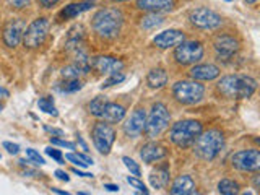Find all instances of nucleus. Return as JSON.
<instances>
[{
    "mask_svg": "<svg viewBox=\"0 0 260 195\" xmlns=\"http://www.w3.org/2000/svg\"><path fill=\"white\" fill-rule=\"evenodd\" d=\"M215 51L218 54V57L221 60H228V59H231V57L238 52V49H239V44H238V41H236L234 38L231 36H218L215 39Z\"/></svg>",
    "mask_w": 260,
    "mask_h": 195,
    "instance_id": "12",
    "label": "nucleus"
},
{
    "mask_svg": "<svg viewBox=\"0 0 260 195\" xmlns=\"http://www.w3.org/2000/svg\"><path fill=\"white\" fill-rule=\"evenodd\" d=\"M231 165L246 173H255L260 169V153L258 150H242L231 156Z\"/></svg>",
    "mask_w": 260,
    "mask_h": 195,
    "instance_id": "9",
    "label": "nucleus"
},
{
    "mask_svg": "<svg viewBox=\"0 0 260 195\" xmlns=\"http://www.w3.org/2000/svg\"><path fill=\"white\" fill-rule=\"evenodd\" d=\"M173 93L179 103L195 104L203 98L205 88H203V85L197 83V81H177L173 88Z\"/></svg>",
    "mask_w": 260,
    "mask_h": 195,
    "instance_id": "5",
    "label": "nucleus"
},
{
    "mask_svg": "<svg viewBox=\"0 0 260 195\" xmlns=\"http://www.w3.org/2000/svg\"><path fill=\"white\" fill-rule=\"evenodd\" d=\"M104 189H108L109 192H119V185H114V184H104Z\"/></svg>",
    "mask_w": 260,
    "mask_h": 195,
    "instance_id": "45",
    "label": "nucleus"
},
{
    "mask_svg": "<svg viewBox=\"0 0 260 195\" xmlns=\"http://www.w3.org/2000/svg\"><path fill=\"white\" fill-rule=\"evenodd\" d=\"M169 111L162 103H156L153 106V109L150 112L148 119L145 120V134L150 138H156L159 137L169 125Z\"/></svg>",
    "mask_w": 260,
    "mask_h": 195,
    "instance_id": "4",
    "label": "nucleus"
},
{
    "mask_svg": "<svg viewBox=\"0 0 260 195\" xmlns=\"http://www.w3.org/2000/svg\"><path fill=\"white\" fill-rule=\"evenodd\" d=\"M49 31V20L47 18H38L32 21L29 26L23 32V44L29 49H36L44 43Z\"/></svg>",
    "mask_w": 260,
    "mask_h": 195,
    "instance_id": "6",
    "label": "nucleus"
},
{
    "mask_svg": "<svg viewBox=\"0 0 260 195\" xmlns=\"http://www.w3.org/2000/svg\"><path fill=\"white\" fill-rule=\"evenodd\" d=\"M185 39L184 32L179 29H168L162 31L159 35L153 39L154 46H158L159 49H168V47H174L177 44H181L182 41Z\"/></svg>",
    "mask_w": 260,
    "mask_h": 195,
    "instance_id": "15",
    "label": "nucleus"
},
{
    "mask_svg": "<svg viewBox=\"0 0 260 195\" xmlns=\"http://www.w3.org/2000/svg\"><path fill=\"white\" fill-rule=\"evenodd\" d=\"M10 4L15 7V8H24L28 4H29V0H10Z\"/></svg>",
    "mask_w": 260,
    "mask_h": 195,
    "instance_id": "40",
    "label": "nucleus"
},
{
    "mask_svg": "<svg viewBox=\"0 0 260 195\" xmlns=\"http://www.w3.org/2000/svg\"><path fill=\"white\" fill-rule=\"evenodd\" d=\"M38 106L41 111H44L47 114H52V116H57V109L55 106L52 104V100H49V98H43V100L38 101Z\"/></svg>",
    "mask_w": 260,
    "mask_h": 195,
    "instance_id": "31",
    "label": "nucleus"
},
{
    "mask_svg": "<svg viewBox=\"0 0 260 195\" xmlns=\"http://www.w3.org/2000/svg\"><path fill=\"white\" fill-rule=\"evenodd\" d=\"M80 88H81V83L78 81V78H67V80H65L63 83H60V86H59L60 91H65V93L78 91Z\"/></svg>",
    "mask_w": 260,
    "mask_h": 195,
    "instance_id": "30",
    "label": "nucleus"
},
{
    "mask_svg": "<svg viewBox=\"0 0 260 195\" xmlns=\"http://www.w3.org/2000/svg\"><path fill=\"white\" fill-rule=\"evenodd\" d=\"M226 2H233V0H226Z\"/></svg>",
    "mask_w": 260,
    "mask_h": 195,
    "instance_id": "50",
    "label": "nucleus"
},
{
    "mask_svg": "<svg viewBox=\"0 0 260 195\" xmlns=\"http://www.w3.org/2000/svg\"><path fill=\"white\" fill-rule=\"evenodd\" d=\"M246 2H247V4H255L257 0H246Z\"/></svg>",
    "mask_w": 260,
    "mask_h": 195,
    "instance_id": "48",
    "label": "nucleus"
},
{
    "mask_svg": "<svg viewBox=\"0 0 260 195\" xmlns=\"http://www.w3.org/2000/svg\"><path fill=\"white\" fill-rule=\"evenodd\" d=\"M203 132V127L197 120H181L171 127V142L177 146H190L197 140V137Z\"/></svg>",
    "mask_w": 260,
    "mask_h": 195,
    "instance_id": "3",
    "label": "nucleus"
},
{
    "mask_svg": "<svg viewBox=\"0 0 260 195\" xmlns=\"http://www.w3.org/2000/svg\"><path fill=\"white\" fill-rule=\"evenodd\" d=\"M257 88V81L250 77H239L238 85V98H249L254 94Z\"/></svg>",
    "mask_w": 260,
    "mask_h": 195,
    "instance_id": "24",
    "label": "nucleus"
},
{
    "mask_svg": "<svg viewBox=\"0 0 260 195\" xmlns=\"http://www.w3.org/2000/svg\"><path fill=\"white\" fill-rule=\"evenodd\" d=\"M125 116V109L124 106L120 104H116V103H106L104 109L101 112V119L104 122H108V124H117Z\"/></svg>",
    "mask_w": 260,
    "mask_h": 195,
    "instance_id": "17",
    "label": "nucleus"
},
{
    "mask_svg": "<svg viewBox=\"0 0 260 195\" xmlns=\"http://www.w3.org/2000/svg\"><path fill=\"white\" fill-rule=\"evenodd\" d=\"M169 182V169L166 166L156 168V171H153L150 176V184L154 189H165Z\"/></svg>",
    "mask_w": 260,
    "mask_h": 195,
    "instance_id": "22",
    "label": "nucleus"
},
{
    "mask_svg": "<svg viewBox=\"0 0 260 195\" xmlns=\"http://www.w3.org/2000/svg\"><path fill=\"white\" fill-rule=\"evenodd\" d=\"M81 73H83V72H81L75 63H72V65H69V67L62 69V77L63 78H78Z\"/></svg>",
    "mask_w": 260,
    "mask_h": 195,
    "instance_id": "32",
    "label": "nucleus"
},
{
    "mask_svg": "<svg viewBox=\"0 0 260 195\" xmlns=\"http://www.w3.org/2000/svg\"><path fill=\"white\" fill-rule=\"evenodd\" d=\"M202 57L203 46L197 41H182L181 44H177L174 51V59L182 65L197 63L199 60H202Z\"/></svg>",
    "mask_w": 260,
    "mask_h": 195,
    "instance_id": "7",
    "label": "nucleus"
},
{
    "mask_svg": "<svg viewBox=\"0 0 260 195\" xmlns=\"http://www.w3.org/2000/svg\"><path fill=\"white\" fill-rule=\"evenodd\" d=\"M166 148L162 145L156 143V142H150L142 146V151H140V156L145 162H153V161H158L161 158L166 156Z\"/></svg>",
    "mask_w": 260,
    "mask_h": 195,
    "instance_id": "16",
    "label": "nucleus"
},
{
    "mask_svg": "<svg viewBox=\"0 0 260 195\" xmlns=\"http://www.w3.org/2000/svg\"><path fill=\"white\" fill-rule=\"evenodd\" d=\"M24 23L21 20H10L4 28V43L8 47H16L23 39Z\"/></svg>",
    "mask_w": 260,
    "mask_h": 195,
    "instance_id": "11",
    "label": "nucleus"
},
{
    "mask_svg": "<svg viewBox=\"0 0 260 195\" xmlns=\"http://www.w3.org/2000/svg\"><path fill=\"white\" fill-rule=\"evenodd\" d=\"M190 23L200 29H216L221 26V16L216 12L208 10V8H197L190 13Z\"/></svg>",
    "mask_w": 260,
    "mask_h": 195,
    "instance_id": "10",
    "label": "nucleus"
},
{
    "mask_svg": "<svg viewBox=\"0 0 260 195\" xmlns=\"http://www.w3.org/2000/svg\"><path fill=\"white\" fill-rule=\"evenodd\" d=\"M114 140H116V132L114 128L108 124V122H100L93 127V143L96 146V150L103 153V154H108L114 145Z\"/></svg>",
    "mask_w": 260,
    "mask_h": 195,
    "instance_id": "8",
    "label": "nucleus"
},
{
    "mask_svg": "<svg viewBox=\"0 0 260 195\" xmlns=\"http://www.w3.org/2000/svg\"><path fill=\"white\" fill-rule=\"evenodd\" d=\"M146 83H148V86L153 89L162 88L168 83V73L162 69H153L148 73V77H146Z\"/></svg>",
    "mask_w": 260,
    "mask_h": 195,
    "instance_id": "23",
    "label": "nucleus"
},
{
    "mask_svg": "<svg viewBox=\"0 0 260 195\" xmlns=\"http://www.w3.org/2000/svg\"><path fill=\"white\" fill-rule=\"evenodd\" d=\"M116 2H124V0H116Z\"/></svg>",
    "mask_w": 260,
    "mask_h": 195,
    "instance_id": "49",
    "label": "nucleus"
},
{
    "mask_svg": "<svg viewBox=\"0 0 260 195\" xmlns=\"http://www.w3.org/2000/svg\"><path fill=\"white\" fill-rule=\"evenodd\" d=\"M124 78H125V75H124V73H120V72L111 73V77L106 80L101 86L103 88H108V86H112V85H117V83H120V81H124Z\"/></svg>",
    "mask_w": 260,
    "mask_h": 195,
    "instance_id": "33",
    "label": "nucleus"
},
{
    "mask_svg": "<svg viewBox=\"0 0 260 195\" xmlns=\"http://www.w3.org/2000/svg\"><path fill=\"white\" fill-rule=\"evenodd\" d=\"M55 176H57V179H60V181H63V182H69L70 181V177L65 174V171H55Z\"/></svg>",
    "mask_w": 260,
    "mask_h": 195,
    "instance_id": "41",
    "label": "nucleus"
},
{
    "mask_svg": "<svg viewBox=\"0 0 260 195\" xmlns=\"http://www.w3.org/2000/svg\"><path fill=\"white\" fill-rule=\"evenodd\" d=\"M46 154H49L51 158H54L57 162H62L63 161V156L59 150H54V148H46Z\"/></svg>",
    "mask_w": 260,
    "mask_h": 195,
    "instance_id": "38",
    "label": "nucleus"
},
{
    "mask_svg": "<svg viewBox=\"0 0 260 195\" xmlns=\"http://www.w3.org/2000/svg\"><path fill=\"white\" fill-rule=\"evenodd\" d=\"M137 7L146 12H168L173 10L174 0H138Z\"/></svg>",
    "mask_w": 260,
    "mask_h": 195,
    "instance_id": "20",
    "label": "nucleus"
},
{
    "mask_svg": "<svg viewBox=\"0 0 260 195\" xmlns=\"http://www.w3.org/2000/svg\"><path fill=\"white\" fill-rule=\"evenodd\" d=\"M26 156L35 162V165H44V159H43V156L36 151V150H32V148H28L26 150Z\"/></svg>",
    "mask_w": 260,
    "mask_h": 195,
    "instance_id": "36",
    "label": "nucleus"
},
{
    "mask_svg": "<svg viewBox=\"0 0 260 195\" xmlns=\"http://www.w3.org/2000/svg\"><path fill=\"white\" fill-rule=\"evenodd\" d=\"M4 148L10 153V154H16L20 151V146L16 143H10V142H4Z\"/></svg>",
    "mask_w": 260,
    "mask_h": 195,
    "instance_id": "39",
    "label": "nucleus"
},
{
    "mask_svg": "<svg viewBox=\"0 0 260 195\" xmlns=\"http://www.w3.org/2000/svg\"><path fill=\"white\" fill-rule=\"evenodd\" d=\"M193 143H195V146H193L195 154L202 159L210 161L223 150L224 135H223V132H219V130L211 128L208 132H202Z\"/></svg>",
    "mask_w": 260,
    "mask_h": 195,
    "instance_id": "2",
    "label": "nucleus"
},
{
    "mask_svg": "<svg viewBox=\"0 0 260 195\" xmlns=\"http://www.w3.org/2000/svg\"><path fill=\"white\" fill-rule=\"evenodd\" d=\"M38 2L43 5V7H46V8H51V7H54L59 0H38Z\"/></svg>",
    "mask_w": 260,
    "mask_h": 195,
    "instance_id": "42",
    "label": "nucleus"
},
{
    "mask_svg": "<svg viewBox=\"0 0 260 195\" xmlns=\"http://www.w3.org/2000/svg\"><path fill=\"white\" fill-rule=\"evenodd\" d=\"M65 158L72 162H75V165H78L80 168H86L89 165H93V159L89 156H86V154H81V153H67L65 154Z\"/></svg>",
    "mask_w": 260,
    "mask_h": 195,
    "instance_id": "27",
    "label": "nucleus"
},
{
    "mask_svg": "<svg viewBox=\"0 0 260 195\" xmlns=\"http://www.w3.org/2000/svg\"><path fill=\"white\" fill-rule=\"evenodd\" d=\"M93 5L89 2H83V4H70L69 7H65V10L62 12L63 18H75L80 13H83L86 10H89Z\"/></svg>",
    "mask_w": 260,
    "mask_h": 195,
    "instance_id": "25",
    "label": "nucleus"
},
{
    "mask_svg": "<svg viewBox=\"0 0 260 195\" xmlns=\"http://www.w3.org/2000/svg\"><path fill=\"white\" fill-rule=\"evenodd\" d=\"M8 94H10V93H8V89H5V88H0V96H4V98H7Z\"/></svg>",
    "mask_w": 260,
    "mask_h": 195,
    "instance_id": "46",
    "label": "nucleus"
},
{
    "mask_svg": "<svg viewBox=\"0 0 260 195\" xmlns=\"http://www.w3.org/2000/svg\"><path fill=\"white\" fill-rule=\"evenodd\" d=\"M122 23H124V15L119 8H103L93 16V29L98 32V36L104 39L116 38L120 32Z\"/></svg>",
    "mask_w": 260,
    "mask_h": 195,
    "instance_id": "1",
    "label": "nucleus"
},
{
    "mask_svg": "<svg viewBox=\"0 0 260 195\" xmlns=\"http://www.w3.org/2000/svg\"><path fill=\"white\" fill-rule=\"evenodd\" d=\"M106 103H108V98H106V96L94 98V100L89 103V112H91L93 116H96V117H101V112L104 109Z\"/></svg>",
    "mask_w": 260,
    "mask_h": 195,
    "instance_id": "29",
    "label": "nucleus"
},
{
    "mask_svg": "<svg viewBox=\"0 0 260 195\" xmlns=\"http://www.w3.org/2000/svg\"><path fill=\"white\" fill-rule=\"evenodd\" d=\"M54 193H60V195H69V192H63V190H59V189H52Z\"/></svg>",
    "mask_w": 260,
    "mask_h": 195,
    "instance_id": "47",
    "label": "nucleus"
},
{
    "mask_svg": "<svg viewBox=\"0 0 260 195\" xmlns=\"http://www.w3.org/2000/svg\"><path fill=\"white\" fill-rule=\"evenodd\" d=\"M218 75H219V69L216 67V65H211V63L195 65V67L190 70V77L193 80L208 81V80H215Z\"/></svg>",
    "mask_w": 260,
    "mask_h": 195,
    "instance_id": "18",
    "label": "nucleus"
},
{
    "mask_svg": "<svg viewBox=\"0 0 260 195\" xmlns=\"http://www.w3.org/2000/svg\"><path fill=\"white\" fill-rule=\"evenodd\" d=\"M122 161H124L125 168L130 171V174H132V176H140V166H138L134 159H130L128 156H124V158H122Z\"/></svg>",
    "mask_w": 260,
    "mask_h": 195,
    "instance_id": "34",
    "label": "nucleus"
},
{
    "mask_svg": "<svg viewBox=\"0 0 260 195\" xmlns=\"http://www.w3.org/2000/svg\"><path fill=\"white\" fill-rule=\"evenodd\" d=\"M46 130H47V132L54 134V135H59V137L63 135V132H62V130H59V128H51V127H47V125H46Z\"/></svg>",
    "mask_w": 260,
    "mask_h": 195,
    "instance_id": "44",
    "label": "nucleus"
},
{
    "mask_svg": "<svg viewBox=\"0 0 260 195\" xmlns=\"http://www.w3.org/2000/svg\"><path fill=\"white\" fill-rule=\"evenodd\" d=\"M162 23V16L156 15V12H151L150 15H146L142 18V26L146 28V29H153L159 26V24Z\"/></svg>",
    "mask_w": 260,
    "mask_h": 195,
    "instance_id": "28",
    "label": "nucleus"
},
{
    "mask_svg": "<svg viewBox=\"0 0 260 195\" xmlns=\"http://www.w3.org/2000/svg\"><path fill=\"white\" fill-rule=\"evenodd\" d=\"M127 182L132 185V187H135V189L138 190V192H143V193H148V189L145 187V184L140 181L138 177H127Z\"/></svg>",
    "mask_w": 260,
    "mask_h": 195,
    "instance_id": "35",
    "label": "nucleus"
},
{
    "mask_svg": "<svg viewBox=\"0 0 260 195\" xmlns=\"http://www.w3.org/2000/svg\"><path fill=\"white\" fill-rule=\"evenodd\" d=\"M91 67L100 72V73H116L120 72L124 69V63L122 60L116 59V57H109V55H100V57H94V60L91 62Z\"/></svg>",
    "mask_w": 260,
    "mask_h": 195,
    "instance_id": "14",
    "label": "nucleus"
},
{
    "mask_svg": "<svg viewBox=\"0 0 260 195\" xmlns=\"http://www.w3.org/2000/svg\"><path fill=\"white\" fill-rule=\"evenodd\" d=\"M72 173H73V174H77V176H80V177H93V174H89V173H81V171H78L77 168H73V169H72Z\"/></svg>",
    "mask_w": 260,
    "mask_h": 195,
    "instance_id": "43",
    "label": "nucleus"
},
{
    "mask_svg": "<svg viewBox=\"0 0 260 195\" xmlns=\"http://www.w3.org/2000/svg\"><path fill=\"white\" fill-rule=\"evenodd\" d=\"M51 143H52V145H57V146H62V148L75 150V143H72V142H65V140H60V138H51Z\"/></svg>",
    "mask_w": 260,
    "mask_h": 195,
    "instance_id": "37",
    "label": "nucleus"
},
{
    "mask_svg": "<svg viewBox=\"0 0 260 195\" xmlns=\"http://www.w3.org/2000/svg\"><path fill=\"white\" fill-rule=\"evenodd\" d=\"M238 190H239L238 182L231 181V179H223V181L218 184V192H219V193H223V195L238 193Z\"/></svg>",
    "mask_w": 260,
    "mask_h": 195,
    "instance_id": "26",
    "label": "nucleus"
},
{
    "mask_svg": "<svg viewBox=\"0 0 260 195\" xmlns=\"http://www.w3.org/2000/svg\"><path fill=\"white\" fill-rule=\"evenodd\" d=\"M145 120H146V114L143 109H135L132 112V116L127 119L124 124V132L127 137H138L145 128Z\"/></svg>",
    "mask_w": 260,
    "mask_h": 195,
    "instance_id": "13",
    "label": "nucleus"
},
{
    "mask_svg": "<svg viewBox=\"0 0 260 195\" xmlns=\"http://www.w3.org/2000/svg\"><path fill=\"white\" fill-rule=\"evenodd\" d=\"M171 193H174V195H192V193H197V190H195L193 179L190 176H179L174 181V184H173Z\"/></svg>",
    "mask_w": 260,
    "mask_h": 195,
    "instance_id": "21",
    "label": "nucleus"
},
{
    "mask_svg": "<svg viewBox=\"0 0 260 195\" xmlns=\"http://www.w3.org/2000/svg\"><path fill=\"white\" fill-rule=\"evenodd\" d=\"M238 85H239L238 75H228L218 81V91L226 98H238Z\"/></svg>",
    "mask_w": 260,
    "mask_h": 195,
    "instance_id": "19",
    "label": "nucleus"
}]
</instances>
